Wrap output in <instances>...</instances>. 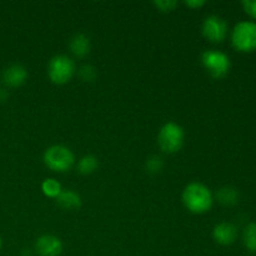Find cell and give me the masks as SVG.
I'll list each match as a JSON object with an SVG mask.
<instances>
[{
  "instance_id": "1",
  "label": "cell",
  "mask_w": 256,
  "mask_h": 256,
  "mask_svg": "<svg viewBox=\"0 0 256 256\" xmlns=\"http://www.w3.org/2000/svg\"><path fill=\"white\" fill-rule=\"evenodd\" d=\"M182 202L188 210L195 214L209 212L212 206V194L208 186L200 182H192L182 192Z\"/></svg>"
},
{
  "instance_id": "2",
  "label": "cell",
  "mask_w": 256,
  "mask_h": 256,
  "mask_svg": "<svg viewBox=\"0 0 256 256\" xmlns=\"http://www.w3.org/2000/svg\"><path fill=\"white\" fill-rule=\"evenodd\" d=\"M44 162L49 169L58 172H64L74 165L75 156L69 148L64 145H54L45 152Z\"/></svg>"
},
{
  "instance_id": "3",
  "label": "cell",
  "mask_w": 256,
  "mask_h": 256,
  "mask_svg": "<svg viewBox=\"0 0 256 256\" xmlns=\"http://www.w3.org/2000/svg\"><path fill=\"white\" fill-rule=\"evenodd\" d=\"M232 42L235 49L242 52L256 49V24L252 22H240L232 30Z\"/></svg>"
},
{
  "instance_id": "4",
  "label": "cell",
  "mask_w": 256,
  "mask_h": 256,
  "mask_svg": "<svg viewBox=\"0 0 256 256\" xmlns=\"http://www.w3.org/2000/svg\"><path fill=\"white\" fill-rule=\"evenodd\" d=\"M158 142L165 152H176L184 144V130L176 122H168L160 129Z\"/></svg>"
},
{
  "instance_id": "5",
  "label": "cell",
  "mask_w": 256,
  "mask_h": 256,
  "mask_svg": "<svg viewBox=\"0 0 256 256\" xmlns=\"http://www.w3.org/2000/svg\"><path fill=\"white\" fill-rule=\"evenodd\" d=\"M75 72V62L68 55H56L48 65V74L55 84H65Z\"/></svg>"
},
{
  "instance_id": "6",
  "label": "cell",
  "mask_w": 256,
  "mask_h": 256,
  "mask_svg": "<svg viewBox=\"0 0 256 256\" xmlns=\"http://www.w3.org/2000/svg\"><path fill=\"white\" fill-rule=\"evenodd\" d=\"M202 62L208 72L216 79L224 78L229 72L230 66H232L229 56L219 50L204 52L202 55Z\"/></svg>"
},
{
  "instance_id": "7",
  "label": "cell",
  "mask_w": 256,
  "mask_h": 256,
  "mask_svg": "<svg viewBox=\"0 0 256 256\" xmlns=\"http://www.w3.org/2000/svg\"><path fill=\"white\" fill-rule=\"evenodd\" d=\"M202 34L212 42H222L228 34V24L222 18L210 15L202 22Z\"/></svg>"
},
{
  "instance_id": "8",
  "label": "cell",
  "mask_w": 256,
  "mask_h": 256,
  "mask_svg": "<svg viewBox=\"0 0 256 256\" xmlns=\"http://www.w3.org/2000/svg\"><path fill=\"white\" fill-rule=\"evenodd\" d=\"M35 250L40 256H59L62 252V242L54 235H42L35 242Z\"/></svg>"
},
{
  "instance_id": "9",
  "label": "cell",
  "mask_w": 256,
  "mask_h": 256,
  "mask_svg": "<svg viewBox=\"0 0 256 256\" xmlns=\"http://www.w3.org/2000/svg\"><path fill=\"white\" fill-rule=\"evenodd\" d=\"M214 239L220 245H232L238 238V230L235 225L230 222H220L214 228Z\"/></svg>"
},
{
  "instance_id": "10",
  "label": "cell",
  "mask_w": 256,
  "mask_h": 256,
  "mask_svg": "<svg viewBox=\"0 0 256 256\" xmlns=\"http://www.w3.org/2000/svg\"><path fill=\"white\" fill-rule=\"evenodd\" d=\"M26 69L20 64L10 65L4 72V82L10 86H19L26 80Z\"/></svg>"
},
{
  "instance_id": "11",
  "label": "cell",
  "mask_w": 256,
  "mask_h": 256,
  "mask_svg": "<svg viewBox=\"0 0 256 256\" xmlns=\"http://www.w3.org/2000/svg\"><path fill=\"white\" fill-rule=\"evenodd\" d=\"M56 204L64 210H76L82 205V198L72 190H62L56 198Z\"/></svg>"
},
{
  "instance_id": "12",
  "label": "cell",
  "mask_w": 256,
  "mask_h": 256,
  "mask_svg": "<svg viewBox=\"0 0 256 256\" xmlns=\"http://www.w3.org/2000/svg\"><path fill=\"white\" fill-rule=\"evenodd\" d=\"M70 50L78 58H82L90 52V40L85 34H76L70 42Z\"/></svg>"
},
{
  "instance_id": "13",
  "label": "cell",
  "mask_w": 256,
  "mask_h": 256,
  "mask_svg": "<svg viewBox=\"0 0 256 256\" xmlns=\"http://www.w3.org/2000/svg\"><path fill=\"white\" fill-rule=\"evenodd\" d=\"M218 200L224 205H235L239 202V192L232 186H224L218 192Z\"/></svg>"
},
{
  "instance_id": "14",
  "label": "cell",
  "mask_w": 256,
  "mask_h": 256,
  "mask_svg": "<svg viewBox=\"0 0 256 256\" xmlns=\"http://www.w3.org/2000/svg\"><path fill=\"white\" fill-rule=\"evenodd\" d=\"M242 240L249 252H256V222H252L245 228Z\"/></svg>"
},
{
  "instance_id": "15",
  "label": "cell",
  "mask_w": 256,
  "mask_h": 256,
  "mask_svg": "<svg viewBox=\"0 0 256 256\" xmlns=\"http://www.w3.org/2000/svg\"><path fill=\"white\" fill-rule=\"evenodd\" d=\"M98 165H99V162L94 155H85L78 162V170L82 174H92L96 169Z\"/></svg>"
},
{
  "instance_id": "16",
  "label": "cell",
  "mask_w": 256,
  "mask_h": 256,
  "mask_svg": "<svg viewBox=\"0 0 256 256\" xmlns=\"http://www.w3.org/2000/svg\"><path fill=\"white\" fill-rule=\"evenodd\" d=\"M42 189L45 195L56 199L58 195L62 192V185H60L55 179H52V178H50V179L44 180V182L42 184Z\"/></svg>"
},
{
  "instance_id": "17",
  "label": "cell",
  "mask_w": 256,
  "mask_h": 256,
  "mask_svg": "<svg viewBox=\"0 0 256 256\" xmlns=\"http://www.w3.org/2000/svg\"><path fill=\"white\" fill-rule=\"evenodd\" d=\"M79 74L82 80H85V82H92V80H94L95 76H96V70H95L94 66L86 64L82 65V66L80 68Z\"/></svg>"
},
{
  "instance_id": "18",
  "label": "cell",
  "mask_w": 256,
  "mask_h": 256,
  "mask_svg": "<svg viewBox=\"0 0 256 256\" xmlns=\"http://www.w3.org/2000/svg\"><path fill=\"white\" fill-rule=\"evenodd\" d=\"M146 169L149 172H159L162 169V159L159 156H152L146 162Z\"/></svg>"
},
{
  "instance_id": "19",
  "label": "cell",
  "mask_w": 256,
  "mask_h": 256,
  "mask_svg": "<svg viewBox=\"0 0 256 256\" xmlns=\"http://www.w3.org/2000/svg\"><path fill=\"white\" fill-rule=\"evenodd\" d=\"M154 4L162 12H170L176 6L178 2L174 0H159V2H154Z\"/></svg>"
},
{
  "instance_id": "20",
  "label": "cell",
  "mask_w": 256,
  "mask_h": 256,
  "mask_svg": "<svg viewBox=\"0 0 256 256\" xmlns=\"http://www.w3.org/2000/svg\"><path fill=\"white\" fill-rule=\"evenodd\" d=\"M242 6H244L245 12L252 16L254 19H256V2L255 0H245L242 2Z\"/></svg>"
},
{
  "instance_id": "21",
  "label": "cell",
  "mask_w": 256,
  "mask_h": 256,
  "mask_svg": "<svg viewBox=\"0 0 256 256\" xmlns=\"http://www.w3.org/2000/svg\"><path fill=\"white\" fill-rule=\"evenodd\" d=\"M185 4L190 8H199L204 5L205 2L204 0H188V2H185Z\"/></svg>"
},
{
  "instance_id": "22",
  "label": "cell",
  "mask_w": 256,
  "mask_h": 256,
  "mask_svg": "<svg viewBox=\"0 0 256 256\" xmlns=\"http://www.w3.org/2000/svg\"><path fill=\"white\" fill-rule=\"evenodd\" d=\"M2 238H0V249H2Z\"/></svg>"
}]
</instances>
